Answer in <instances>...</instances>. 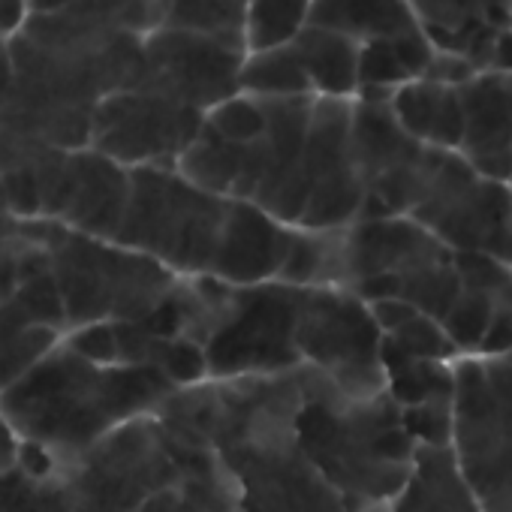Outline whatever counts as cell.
<instances>
[{
	"label": "cell",
	"mask_w": 512,
	"mask_h": 512,
	"mask_svg": "<svg viewBox=\"0 0 512 512\" xmlns=\"http://www.w3.org/2000/svg\"><path fill=\"white\" fill-rule=\"evenodd\" d=\"M76 356L94 362V365H121L118 362V338H115V323H94L73 329L64 341Z\"/></svg>",
	"instance_id": "4dcf8cb0"
},
{
	"label": "cell",
	"mask_w": 512,
	"mask_h": 512,
	"mask_svg": "<svg viewBox=\"0 0 512 512\" xmlns=\"http://www.w3.org/2000/svg\"><path fill=\"white\" fill-rule=\"evenodd\" d=\"M437 46L425 31L401 40L362 43L359 52V94L356 97H392L398 88L425 79Z\"/></svg>",
	"instance_id": "44dd1931"
},
{
	"label": "cell",
	"mask_w": 512,
	"mask_h": 512,
	"mask_svg": "<svg viewBox=\"0 0 512 512\" xmlns=\"http://www.w3.org/2000/svg\"><path fill=\"white\" fill-rule=\"evenodd\" d=\"M371 314H374V320H377V326H380V332L386 338V335H392L395 329H401L407 320H413L422 311H416L413 305H407L401 299H383V302L371 305Z\"/></svg>",
	"instance_id": "d6a6232c"
},
{
	"label": "cell",
	"mask_w": 512,
	"mask_h": 512,
	"mask_svg": "<svg viewBox=\"0 0 512 512\" xmlns=\"http://www.w3.org/2000/svg\"><path fill=\"white\" fill-rule=\"evenodd\" d=\"M241 94L256 100H293L314 97V88L299 64L293 46L269 49V52H247L241 64Z\"/></svg>",
	"instance_id": "cb8c5ba5"
},
{
	"label": "cell",
	"mask_w": 512,
	"mask_h": 512,
	"mask_svg": "<svg viewBox=\"0 0 512 512\" xmlns=\"http://www.w3.org/2000/svg\"><path fill=\"white\" fill-rule=\"evenodd\" d=\"M383 341L407 359H422V362H458L461 359L443 323L428 314H416Z\"/></svg>",
	"instance_id": "f1b7e54d"
},
{
	"label": "cell",
	"mask_w": 512,
	"mask_h": 512,
	"mask_svg": "<svg viewBox=\"0 0 512 512\" xmlns=\"http://www.w3.org/2000/svg\"><path fill=\"white\" fill-rule=\"evenodd\" d=\"M410 220L455 253L512 266V184L479 175L461 154L440 151Z\"/></svg>",
	"instance_id": "9c48e42d"
},
{
	"label": "cell",
	"mask_w": 512,
	"mask_h": 512,
	"mask_svg": "<svg viewBox=\"0 0 512 512\" xmlns=\"http://www.w3.org/2000/svg\"><path fill=\"white\" fill-rule=\"evenodd\" d=\"M314 0H250L244 22V49L269 52L293 46L311 25Z\"/></svg>",
	"instance_id": "d4e9b609"
},
{
	"label": "cell",
	"mask_w": 512,
	"mask_h": 512,
	"mask_svg": "<svg viewBox=\"0 0 512 512\" xmlns=\"http://www.w3.org/2000/svg\"><path fill=\"white\" fill-rule=\"evenodd\" d=\"M509 184H512V178H509Z\"/></svg>",
	"instance_id": "8d00e7d4"
},
{
	"label": "cell",
	"mask_w": 512,
	"mask_h": 512,
	"mask_svg": "<svg viewBox=\"0 0 512 512\" xmlns=\"http://www.w3.org/2000/svg\"><path fill=\"white\" fill-rule=\"evenodd\" d=\"M205 130L232 145L260 142L269 130V109L263 100L235 94L214 106L211 112H205Z\"/></svg>",
	"instance_id": "83f0119b"
},
{
	"label": "cell",
	"mask_w": 512,
	"mask_h": 512,
	"mask_svg": "<svg viewBox=\"0 0 512 512\" xmlns=\"http://www.w3.org/2000/svg\"><path fill=\"white\" fill-rule=\"evenodd\" d=\"M299 64L314 88V97L356 100L359 94V52L362 46L338 31L308 25L293 43Z\"/></svg>",
	"instance_id": "ffe728a7"
},
{
	"label": "cell",
	"mask_w": 512,
	"mask_h": 512,
	"mask_svg": "<svg viewBox=\"0 0 512 512\" xmlns=\"http://www.w3.org/2000/svg\"><path fill=\"white\" fill-rule=\"evenodd\" d=\"M127 205H130V169L103 157L94 148L79 151L76 190L61 223L82 235L115 241Z\"/></svg>",
	"instance_id": "9a60e30c"
},
{
	"label": "cell",
	"mask_w": 512,
	"mask_h": 512,
	"mask_svg": "<svg viewBox=\"0 0 512 512\" xmlns=\"http://www.w3.org/2000/svg\"><path fill=\"white\" fill-rule=\"evenodd\" d=\"M296 235V226H284L263 208L232 199L208 278H217L229 287H256L281 281Z\"/></svg>",
	"instance_id": "4fadbf2b"
},
{
	"label": "cell",
	"mask_w": 512,
	"mask_h": 512,
	"mask_svg": "<svg viewBox=\"0 0 512 512\" xmlns=\"http://www.w3.org/2000/svg\"><path fill=\"white\" fill-rule=\"evenodd\" d=\"M28 0H0V46H7L28 22Z\"/></svg>",
	"instance_id": "836d02e7"
},
{
	"label": "cell",
	"mask_w": 512,
	"mask_h": 512,
	"mask_svg": "<svg viewBox=\"0 0 512 512\" xmlns=\"http://www.w3.org/2000/svg\"><path fill=\"white\" fill-rule=\"evenodd\" d=\"M452 452L482 512H512V362H455Z\"/></svg>",
	"instance_id": "8992f818"
},
{
	"label": "cell",
	"mask_w": 512,
	"mask_h": 512,
	"mask_svg": "<svg viewBox=\"0 0 512 512\" xmlns=\"http://www.w3.org/2000/svg\"><path fill=\"white\" fill-rule=\"evenodd\" d=\"M244 49H232L196 34L157 28L142 43V67L130 91L160 94L196 112H211L241 94Z\"/></svg>",
	"instance_id": "8fae6325"
},
{
	"label": "cell",
	"mask_w": 512,
	"mask_h": 512,
	"mask_svg": "<svg viewBox=\"0 0 512 512\" xmlns=\"http://www.w3.org/2000/svg\"><path fill=\"white\" fill-rule=\"evenodd\" d=\"M205 115L148 91H118L94 109L91 148L127 166H178L202 133Z\"/></svg>",
	"instance_id": "30bf717a"
},
{
	"label": "cell",
	"mask_w": 512,
	"mask_h": 512,
	"mask_svg": "<svg viewBox=\"0 0 512 512\" xmlns=\"http://www.w3.org/2000/svg\"><path fill=\"white\" fill-rule=\"evenodd\" d=\"M232 199L187 181L175 166L130 169V205L115 244L139 250L178 278L211 275Z\"/></svg>",
	"instance_id": "5b68a950"
},
{
	"label": "cell",
	"mask_w": 512,
	"mask_h": 512,
	"mask_svg": "<svg viewBox=\"0 0 512 512\" xmlns=\"http://www.w3.org/2000/svg\"><path fill=\"white\" fill-rule=\"evenodd\" d=\"M302 404L296 434L308 461L353 506L368 512L389 506L416 458V440L389 392L374 398L344 395L314 368H299Z\"/></svg>",
	"instance_id": "3957f363"
},
{
	"label": "cell",
	"mask_w": 512,
	"mask_h": 512,
	"mask_svg": "<svg viewBox=\"0 0 512 512\" xmlns=\"http://www.w3.org/2000/svg\"><path fill=\"white\" fill-rule=\"evenodd\" d=\"M410 10L440 52H455L470 61L476 73H488L500 28L485 19L482 0H410Z\"/></svg>",
	"instance_id": "e0dca14e"
},
{
	"label": "cell",
	"mask_w": 512,
	"mask_h": 512,
	"mask_svg": "<svg viewBox=\"0 0 512 512\" xmlns=\"http://www.w3.org/2000/svg\"><path fill=\"white\" fill-rule=\"evenodd\" d=\"M247 7L250 0H169L163 28L196 34L232 49H244Z\"/></svg>",
	"instance_id": "603a6c76"
},
{
	"label": "cell",
	"mask_w": 512,
	"mask_h": 512,
	"mask_svg": "<svg viewBox=\"0 0 512 512\" xmlns=\"http://www.w3.org/2000/svg\"><path fill=\"white\" fill-rule=\"evenodd\" d=\"M488 73H509L512 76V25L497 31L494 46H491Z\"/></svg>",
	"instance_id": "e575fe53"
},
{
	"label": "cell",
	"mask_w": 512,
	"mask_h": 512,
	"mask_svg": "<svg viewBox=\"0 0 512 512\" xmlns=\"http://www.w3.org/2000/svg\"><path fill=\"white\" fill-rule=\"evenodd\" d=\"M311 202L302 226L308 232H338L365 214V181L353 154V100H314L308 130Z\"/></svg>",
	"instance_id": "7c38bea8"
},
{
	"label": "cell",
	"mask_w": 512,
	"mask_h": 512,
	"mask_svg": "<svg viewBox=\"0 0 512 512\" xmlns=\"http://www.w3.org/2000/svg\"><path fill=\"white\" fill-rule=\"evenodd\" d=\"M4 109H7V100H4V97H0V115H4Z\"/></svg>",
	"instance_id": "d590c367"
},
{
	"label": "cell",
	"mask_w": 512,
	"mask_h": 512,
	"mask_svg": "<svg viewBox=\"0 0 512 512\" xmlns=\"http://www.w3.org/2000/svg\"><path fill=\"white\" fill-rule=\"evenodd\" d=\"M299 404V371L205 380L178 389L157 410V419L214 449L241 512H353L302 452Z\"/></svg>",
	"instance_id": "6da1fadb"
},
{
	"label": "cell",
	"mask_w": 512,
	"mask_h": 512,
	"mask_svg": "<svg viewBox=\"0 0 512 512\" xmlns=\"http://www.w3.org/2000/svg\"><path fill=\"white\" fill-rule=\"evenodd\" d=\"M305 287L281 281L229 287L202 341L208 380L281 377L302 365L296 329Z\"/></svg>",
	"instance_id": "52a82bcc"
},
{
	"label": "cell",
	"mask_w": 512,
	"mask_h": 512,
	"mask_svg": "<svg viewBox=\"0 0 512 512\" xmlns=\"http://www.w3.org/2000/svg\"><path fill=\"white\" fill-rule=\"evenodd\" d=\"M25 238L4 241L0 244V305H4L22 284V253H25Z\"/></svg>",
	"instance_id": "1f68e13d"
},
{
	"label": "cell",
	"mask_w": 512,
	"mask_h": 512,
	"mask_svg": "<svg viewBox=\"0 0 512 512\" xmlns=\"http://www.w3.org/2000/svg\"><path fill=\"white\" fill-rule=\"evenodd\" d=\"M61 335L64 332L49 326H31L10 338H0V395L25 380L43 359H49L61 347Z\"/></svg>",
	"instance_id": "4316f807"
},
{
	"label": "cell",
	"mask_w": 512,
	"mask_h": 512,
	"mask_svg": "<svg viewBox=\"0 0 512 512\" xmlns=\"http://www.w3.org/2000/svg\"><path fill=\"white\" fill-rule=\"evenodd\" d=\"M296 347L305 368L329 377L344 395L374 398L386 392L383 332L347 287H305Z\"/></svg>",
	"instance_id": "ba28073f"
},
{
	"label": "cell",
	"mask_w": 512,
	"mask_h": 512,
	"mask_svg": "<svg viewBox=\"0 0 512 512\" xmlns=\"http://www.w3.org/2000/svg\"><path fill=\"white\" fill-rule=\"evenodd\" d=\"M464 139L458 154L485 178H512V76L476 73L461 88Z\"/></svg>",
	"instance_id": "5bb4252c"
},
{
	"label": "cell",
	"mask_w": 512,
	"mask_h": 512,
	"mask_svg": "<svg viewBox=\"0 0 512 512\" xmlns=\"http://www.w3.org/2000/svg\"><path fill=\"white\" fill-rule=\"evenodd\" d=\"M452 401H431L419 407H407L404 425L416 446H449L452 443Z\"/></svg>",
	"instance_id": "f546056e"
},
{
	"label": "cell",
	"mask_w": 512,
	"mask_h": 512,
	"mask_svg": "<svg viewBox=\"0 0 512 512\" xmlns=\"http://www.w3.org/2000/svg\"><path fill=\"white\" fill-rule=\"evenodd\" d=\"M311 25L338 31L350 40H401L419 28L410 0H314Z\"/></svg>",
	"instance_id": "d6986e66"
},
{
	"label": "cell",
	"mask_w": 512,
	"mask_h": 512,
	"mask_svg": "<svg viewBox=\"0 0 512 512\" xmlns=\"http://www.w3.org/2000/svg\"><path fill=\"white\" fill-rule=\"evenodd\" d=\"M0 49H4V46H0Z\"/></svg>",
	"instance_id": "74e56055"
},
{
	"label": "cell",
	"mask_w": 512,
	"mask_h": 512,
	"mask_svg": "<svg viewBox=\"0 0 512 512\" xmlns=\"http://www.w3.org/2000/svg\"><path fill=\"white\" fill-rule=\"evenodd\" d=\"M383 368L386 392L401 410L455 398V362L407 359L383 341Z\"/></svg>",
	"instance_id": "7402d4cb"
},
{
	"label": "cell",
	"mask_w": 512,
	"mask_h": 512,
	"mask_svg": "<svg viewBox=\"0 0 512 512\" xmlns=\"http://www.w3.org/2000/svg\"><path fill=\"white\" fill-rule=\"evenodd\" d=\"M175 392L157 368L94 365L61 344L0 395V413L22 440L79 461L121 425L154 416Z\"/></svg>",
	"instance_id": "7a4b0ae2"
},
{
	"label": "cell",
	"mask_w": 512,
	"mask_h": 512,
	"mask_svg": "<svg viewBox=\"0 0 512 512\" xmlns=\"http://www.w3.org/2000/svg\"><path fill=\"white\" fill-rule=\"evenodd\" d=\"M46 250L70 332L94 323H142L181 281L151 256L82 235L61 220L52 223Z\"/></svg>",
	"instance_id": "277c9868"
},
{
	"label": "cell",
	"mask_w": 512,
	"mask_h": 512,
	"mask_svg": "<svg viewBox=\"0 0 512 512\" xmlns=\"http://www.w3.org/2000/svg\"><path fill=\"white\" fill-rule=\"evenodd\" d=\"M389 106L395 121L413 142L458 154L464 139V106L461 91L455 85L416 79L398 88Z\"/></svg>",
	"instance_id": "2e32d148"
},
{
	"label": "cell",
	"mask_w": 512,
	"mask_h": 512,
	"mask_svg": "<svg viewBox=\"0 0 512 512\" xmlns=\"http://www.w3.org/2000/svg\"><path fill=\"white\" fill-rule=\"evenodd\" d=\"M389 512H482L452 446H416L413 470Z\"/></svg>",
	"instance_id": "ac0fdd59"
},
{
	"label": "cell",
	"mask_w": 512,
	"mask_h": 512,
	"mask_svg": "<svg viewBox=\"0 0 512 512\" xmlns=\"http://www.w3.org/2000/svg\"><path fill=\"white\" fill-rule=\"evenodd\" d=\"M497 305H503V302H497L494 296H488L482 290H473V287L461 290V296L455 299L452 311L443 320V329L452 338L461 359L482 353V344H485V338L494 326V317H497Z\"/></svg>",
	"instance_id": "484cf974"
}]
</instances>
